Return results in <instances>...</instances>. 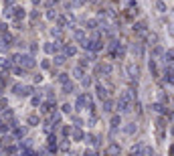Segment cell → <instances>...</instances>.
<instances>
[{
    "label": "cell",
    "instance_id": "obj_32",
    "mask_svg": "<svg viewBox=\"0 0 174 156\" xmlns=\"http://www.w3.org/2000/svg\"><path fill=\"white\" fill-rule=\"evenodd\" d=\"M81 81H83V85H85V87H89V85H91V79H89V77H83Z\"/></svg>",
    "mask_w": 174,
    "mask_h": 156
},
{
    "label": "cell",
    "instance_id": "obj_39",
    "mask_svg": "<svg viewBox=\"0 0 174 156\" xmlns=\"http://www.w3.org/2000/svg\"><path fill=\"white\" fill-rule=\"evenodd\" d=\"M87 2H97V0H87Z\"/></svg>",
    "mask_w": 174,
    "mask_h": 156
},
{
    "label": "cell",
    "instance_id": "obj_4",
    "mask_svg": "<svg viewBox=\"0 0 174 156\" xmlns=\"http://www.w3.org/2000/svg\"><path fill=\"white\" fill-rule=\"evenodd\" d=\"M126 71H127V77H130V79L138 77V65H136V63H127V65H126Z\"/></svg>",
    "mask_w": 174,
    "mask_h": 156
},
{
    "label": "cell",
    "instance_id": "obj_22",
    "mask_svg": "<svg viewBox=\"0 0 174 156\" xmlns=\"http://www.w3.org/2000/svg\"><path fill=\"white\" fill-rule=\"evenodd\" d=\"M51 34H53L55 39H61V37H63V33H61V27H57V28H53V31H51Z\"/></svg>",
    "mask_w": 174,
    "mask_h": 156
},
{
    "label": "cell",
    "instance_id": "obj_35",
    "mask_svg": "<svg viewBox=\"0 0 174 156\" xmlns=\"http://www.w3.org/2000/svg\"><path fill=\"white\" fill-rule=\"evenodd\" d=\"M150 71H152V73H154V75L158 73V71H156V63H154V61H150Z\"/></svg>",
    "mask_w": 174,
    "mask_h": 156
},
{
    "label": "cell",
    "instance_id": "obj_38",
    "mask_svg": "<svg viewBox=\"0 0 174 156\" xmlns=\"http://www.w3.org/2000/svg\"><path fill=\"white\" fill-rule=\"evenodd\" d=\"M39 2H40V0H33V4H34V6H37V4H39Z\"/></svg>",
    "mask_w": 174,
    "mask_h": 156
},
{
    "label": "cell",
    "instance_id": "obj_20",
    "mask_svg": "<svg viewBox=\"0 0 174 156\" xmlns=\"http://www.w3.org/2000/svg\"><path fill=\"white\" fill-rule=\"evenodd\" d=\"M121 124V120H120V115H114V118H111V128H118V126H120Z\"/></svg>",
    "mask_w": 174,
    "mask_h": 156
},
{
    "label": "cell",
    "instance_id": "obj_25",
    "mask_svg": "<svg viewBox=\"0 0 174 156\" xmlns=\"http://www.w3.org/2000/svg\"><path fill=\"white\" fill-rule=\"evenodd\" d=\"M4 152H6V154H14V152H18V148H16V146H6Z\"/></svg>",
    "mask_w": 174,
    "mask_h": 156
},
{
    "label": "cell",
    "instance_id": "obj_29",
    "mask_svg": "<svg viewBox=\"0 0 174 156\" xmlns=\"http://www.w3.org/2000/svg\"><path fill=\"white\" fill-rule=\"evenodd\" d=\"M107 152H120V146H118V144H111V146L107 148Z\"/></svg>",
    "mask_w": 174,
    "mask_h": 156
},
{
    "label": "cell",
    "instance_id": "obj_21",
    "mask_svg": "<svg viewBox=\"0 0 174 156\" xmlns=\"http://www.w3.org/2000/svg\"><path fill=\"white\" fill-rule=\"evenodd\" d=\"M24 134H27V130H24V128H14V136H16V138H22Z\"/></svg>",
    "mask_w": 174,
    "mask_h": 156
},
{
    "label": "cell",
    "instance_id": "obj_27",
    "mask_svg": "<svg viewBox=\"0 0 174 156\" xmlns=\"http://www.w3.org/2000/svg\"><path fill=\"white\" fill-rule=\"evenodd\" d=\"M166 59H168V61H174V49L166 51Z\"/></svg>",
    "mask_w": 174,
    "mask_h": 156
},
{
    "label": "cell",
    "instance_id": "obj_18",
    "mask_svg": "<svg viewBox=\"0 0 174 156\" xmlns=\"http://www.w3.org/2000/svg\"><path fill=\"white\" fill-rule=\"evenodd\" d=\"M111 109H114V103L105 97V102H103V112H111Z\"/></svg>",
    "mask_w": 174,
    "mask_h": 156
},
{
    "label": "cell",
    "instance_id": "obj_10",
    "mask_svg": "<svg viewBox=\"0 0 174 156\" xmlns=\"http://www.w3.org/2000/svg\"><path fill=\"white\" fill-rule=\"evenodd\" d=\"M27 122H28V126H39L40 120H39V115H37V114H31V115L27 118Z\"/></svg>",
    "mask_w": 174,
    "mask_h": 156
},
{
    "label": "cell",
    "instance_id": "obj_3",
    "mask_svg": "<svg viewBox=\"0 0 174 156\" xmlns=\"http://www.w3.org/2000/svg\"><path fill=\"white\" fill-rule=\"evenodd\" d=\"M14 93L16 95H31L33 93V85H14Z\"/></svg>",
    "mask_w": 174,
    "mask_h": 156
},
{
    "label": "cell",
    "instance_id": "obj_7",
    "mask_svg": "<svg viewBox=\"0 0 174 156\" xmlns=\"http://www.w3.org/2000/svg\"><path fill=\"white\" fill-rule=\"evenodd\" d=\"M95 91H97V97H99V99H105V97H107V89L103 87L101 83H97V87H95Z\"/></svg>",
    "mask_w": 174,
    "mask_h": 156
},
{
    "label": "cell",
    "instance_id": "obj_13",
    "mask_svg": "<svg viewBox=\"0 0 174 156\" xmlns=\"http://www.w3.org/2000/svg\"><path fill=\"white\" fill-rule=\"evenodd\" d=\"M71 136H73L75 140H83V138H85V136H83V132H81L79 128H73V130H71Z\"/></svg>",
    "mask_w": 174,
    "mask_h": 156
},
{
    "label": "cell",
    "instance_id": "obj_30",
    "mask_svg": "<svg viewBox=\"0 0 174 156\" xmlns=\"http://www.w3.org/2000/svg\"><path fill=\"white\" fill-rule=\"evenodd\" d=\"M59 81H61V83H67V81H69L67 73H61V75H59Z\"/></svg>",
    "mask_w": 174,
    "mask_h": 156
},
{
    "label": "cell",
    "instance_id": "obj_5",
    "mask_svg": "<svg viewBox=\"0 0 174 156\" xmlns=\"http://www.w3.org/2000/svg\"><path fill=\"white\" fill-rule=\"evenodd\" d=\"M14 61H12V57H4V59H0V67L2 69H12Z\"/></svg>",
    "mask_w": 174,
    "mask_h": 156
},
{
    "label": "cell",
    "instance_id": "obj_37",
    "mask_svg": "<svg viewBox=\"0 0 174 156\" xmlns=\"http://www.w3.org/2000/svg\"><path fill=\"white\" fill-rule=\"evenodd\" d=\"M154 109H156V112H160V114H162V112H164V108H162L160 103H154Z\"/></svg>",
    "mask_w": 174,
    "mask_h": 156
},
{
    "label": "cell",
    "instance_id": "obj_34",
    "mask_svg": "<svg viewBox=\"0 0 174 156\" xmlns=\"http://www.w3.org/2000/svg\"><path fill=\"white\" fill-rule=\"evenodd\" d=\"M47 18H51V21H53V18H57V12H53V10H49V12H47Z\"/></svg>",
    "mask_w": 174,
    "mask_h": 156
},
{
    "label": "cell",
    "instance_id": "obj_15",
    "mask_svg": "<svg viewBox=\"0 0 174 156\" xmlns=\"http://www.w3.org/2000/svg\"><path fill=\"white\" fill-rule=\"evenodd\" d=\"M73 77L75 79H83V67H81V65L73 69Z\"/></svg>",
    "mask_w": 174,
    "mask_h": 156
},
{
    "label": "cell",
    "instance_id": "obj_19",
    "mask_svg": "<svg viewBox=\"0 0 174 156\" xmlns=\"http://www.w3.org/2000/svg\"><path fill=\"white\" fill-rule=\"evenodd\" d=\"M65 59H67V55H57V57H55V65H63Z\"/></svg>",
    "mask_w": 174,
    "mask_h": 156
},
{
    "label": "cell",
    "instance_id": "obj_17",
    "mask_svg": "<svg viewBox=\"0 0 174 156\" xmlns=\"http://www.w3.org/2000/svg\"><path fill=\"white\" fill-rule=\"evenodd\" d=\"M57 45H53V43H47V45H45V53H55V51H57Z\"/></svg>",
    "mask_w": 174,
    "mask_h": 156
},
{
    "label": "cell",
    "instance_id": "obj_28",
    "mask_svg": "<svg viewBox=\"0 0 174 156\" xmlns=\"http://www.w3.org/2000/svg\"><path fill=\"white\" fill-rule=\"evenodd\" d=\"M156 8H158L160 12H166V4H164V2H158V4H156Z\"/></svg>",
    "mask_w": 174,
    "mask_h": 156
},
{
    "label": "cell",
    "instance_id": "obj_11",
    "mask_svg": "<svg viewBox=\"0 0 174 156\" xmlns=\"http://www.w3.org/2000/svg\"><path fill=\"white\" fill-rule=\"evenodd\" d=\"M75 53H77V47H75V45H65V55H67V57H73Z\"/></svg>",
    "mask_w": 174,
    "mask_h": 156
},
{
    "label": "cell",
    "instance_id": "obj_26",
    "mask_svg": "<svg viewBox=\"0 0 174 156\" xmlns=\"http://www.w3.org/2000/svg\"><path fill=\"white\" fill-rule=\"evenodd\" d=\"M8 45H10V43H6V41L0 43V53H6V51H8Z\"/></svg>",
    "mask_w": 174,
    "mask_h": 156
},
{
    "label": "cell",
    "instance_id": "obj_36",
    "mask_svg": "<svg viewBox=\"0 0 174 156\" xmlns=\"http://www.w3.org/2000/svg\"><path fill=\"white\" fill-rule=\"evenodd\" d=\"M40 103V97L39 95H33V106H39Z\"/></svg>",
    "mask_w": 174,
    "mask_h": 156
},
{
    "label": "cell",
    "instance_id": "obj_6",
    "mask_svg": "<svg viewBox=\"0 0 174 156\" xmlns=\"http://www.w3.org/2000/svg\"><path fill=\"white\" fill-rule=\"evenodd\" d=\"M24 8H20V6H16V8H12V16L16 18V21H20V18H24Z\"/></svg>",
    "mask_w": 174,
    "mask_h": 156
},
{
    "label": "cell",
    "instance_id": "obj_23",
    "mask_svg": "<svg viewBox=\"0 0 174 156\" xmlns=\"http://www.w3.org/2000/svg\"><path fill=\"white\" fill-rule=\"evenodd\" d=\"M132 51H134L136 55H142V45H140V43H136V45H132Z\"/></svg>",
    "mask_w": 174,
    "mask_h": 156
},
{
    "label": "cell",
    "instance_id": "obj_33",
    "mask_svg": "<svg viewBox=\"0 0 174 156\" xmlns=\"http://www.w3.org/2000/svg\"><path fill=\"white\" fill-rule=\"evenodd\" d=\"M63 112H65V114H71V103H65V106H63Z\"/></svg>",
    "mask_w": 174,
    "mask_h": 156
},
{
    "label": "cell",
    "instance_id": "obj_31",
    "mask_svg": "<svg viewBox=\"0 0 174 156\" xmlns=\"http://www.w3.org/2000/svg\"><path fill=\"white\" fill-rule=\"evenodd\" d=\"M95 27H97V22H95L93 18H91V21H87V28H91V31H93Z\"/></svg>",
    "mask_w": 174,
    "mask_h": 156
},
{
    "label": "cell",
    "instance_id": "obj_9",
    "mask_svg": "<svg viewBox=\"0 0 174 156\" xmlns=\"http://www.w3.org/2000/svg\"><path fill=\"white\" fill-rule=\"evenodd\" d=\"M97 73L109 75V73H111V65H109V63H103V65H99V67H97Z\"/></svg>",
    "mask_w": 174,
    "mask_h": 156
},
{
    "label": "cell",
    "instance_id": "obj_2",
    "mask_svg": "<svg viewBox=\"0 0 174 156\" xmlns=\"http://www.w3.org/2000/svg\"><path fill=\"white\" fill-rule=\"evenodd\" d=\"M118 109H120V114H127V112L132 109V102H130V99L120 97V102H118Z\"/></svg>",
    "mask_w": 174,
    "mask_h": 156
},
{
    "label": "cell",
    "instance_id": "obj_14",
    "mask_svg": "<svg viewBox=\"0 0 174 156\" xmlns=\"http://www.w3.org/2000/svg\"><path fill=\"white\" fill-rule=\"evenodd\" d=\"M73 91H75V85H73V83H63V93H73Z\"/></svg>",
    "mask_w": 174,
    "mask_h": 156
},
{
    "label": "cell",
    "instance_id": "obj_40",
    "mask_svg": "<svg viewBox=\"0 0 174 156\" xmlns=\"http://www.w3.org/2000/svg\"><path fill=\"white\" fill-rule=\"evenodd\" d=\"M0 108H2V103H0Z\"/></svg>",
    "mask_w": 174,
    "mask_h": 156
},
{
    "label": "cell",
    "instance_id": "obj_12",
    "mask_svg": "<svg viewBox=\"0 0 174 156\" xmlns=\"http://www.w3.org/2000/svg\"><path fill=\"white\" fill-rule=\"evenodd\" d=\"M73 39H75L77 43H83V41H85V33H83V31H75V33H73Z\"/></svg>",
    "mask_w": 174,
    "mask_h": 156
},
{
    "label": "cell",
    "instance_id": "obj_8",
    "mask_svg": "<svg viewBox=\"0 0 174 156\" xmlns=\"http://www.w3.org/2000/svg\"><path fill=\"white\" fill-rule=\"evenodd\" d=\"M83 140H85L87 144H91V146H97V144H99V138H97V136H93V134H87Z\"/></svg>",
    "mask_w": 174,
    "mask_h": 156
},
{
    "label": "cell",
    "instance_id": "obj_24",
    "mask_svg": "<svg viewBox=\"0 0 174 156\" xmlns=\"http://www.w3.org/2000/svg\"><path fill=\"white\" fill-rule=\"evenodd\" d=\"M59 120H61V114H55V112H53V118H51L53 126H59Z\"/></svg>",
    "mask_w": 174,
    "mask_h": 156
},
{
    "label": "cell",
    "instance_id": "obj_16",
    "mask_svg": "<svg viewBox=\"0 0 174 156\" xmlns=\"http://www.w3.org/2000/svg\"><path fill=\"white\" fill-rule=\"evenodd\" d=\"M136 130H138V126H136V124H127L126 128H124V132H126V134H134Z\"/></svg>",
    "mask_w": 174,
    "mask_h": 156
},
{
    "label": "cell",
    "instance_id": "obj_1",
    "mask_svg": "<svg viewBox=\"0 0 174 156\" xmlns=\"http://www.w3.org/2000/svg\"><path fill=\"white\" fill-rule=\"evenodd\" d=\"M12 61L16 63V65H20V67H24V69H33L34 67V59L31 55H24V53L12 55Z\"/></svg>",
    "mask_w": 174,
    "mask_h": 156
}]
</instances>
